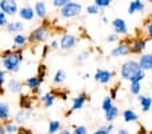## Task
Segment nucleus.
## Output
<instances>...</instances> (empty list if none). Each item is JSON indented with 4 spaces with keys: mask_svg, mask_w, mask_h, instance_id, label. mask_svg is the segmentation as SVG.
<instances>
[{
    "mask_svg": "<svg viewBox=\"0 0 152 134\" xmlns=\"http://www.w3.org/2000/svg\"><path fill=\"white\" fill-rule=\"evenodd\" d=\"M118 114H120L118 107H117V106H113L110 110H108V111H105V113H104V117H105V121L108 123H113V121L118 117Z\"/></svg>",
    "mask_w": 152,
    "mask_h": 134,
    "instance_id": "nucleus-25",
    "label": "nucleus"
},
{
    "mask_svg": "<svg viewBox=\"0 0 152 134\" xmlns=\"http://www.w3.org/2000/svg\"><path fill=\"white\" fill-rule=\"evenodd\" d=\"M149 87H151V90H152V81H151V83H149Z\"/></svg>",
    "mask_w": 152,
    "mask_h": 134,
    "instance_id": "nucleus-56",
    "label": "nucleus"
},
{
    "mask_svg": "<svg viewBox=\"0 0 152 134\" xmlns=\"http://www.w3.org/2000/svg\"><path fill=\"white\" fill-rule=\"evenodd\" d=\"M93 134H110V133H109L108 130H106L105 126H101V127L96 129V130L93 131Z\"/></svg>",
    "mask_w": 152,
    "mask_h": 134,
    "instance_id": "nucleus-43",
    "label": "nucleus"
},
{
    "mask_svg": "<svg viewBox=\"0 0 152 134\" xmlns=\"http://www.w3.org/2000/svg\"><path fill=\"white\" fill-rule=\"evenodd\" d=\"M120 77L129 83H141L145 79V72L141 69L137 60H126L120 68Z\"/></svg>",
    "mask_w": 152,
    "mask_h": 134,
    "instance_id": "nucleus-1",
    "label": "nucleus"
},
{
    "mask_svg": "<svg viewBox=\"0 0 152 134\" xmlns=\"http://www.w3.org/2000/svg\"><path fill=\"white\" fill-rule=\"evenodd\" d=\"M112 27L115 34L117 35H126L128 34V24L123 18H115L112 21Z\"/></svg>",
    "mask_w": 152,
    "mask_h": 134,
    "instance_id": "nucleus-12",
    "label": "nucleus"
},
{
    "mask_svg": "<svg viewBox=\"0 0 152 134\" xmlns=\"http://www.w3.org/2000/svg\"><path fill=\"white\" fill-rule=\"evenodd\" d=\"M90 54H92L90 50H83V52H81L80 54L77 56V62L78 64H83L85 61H88V60L90 58Z\"/></svg>",
    "mask_w": 152,
    "mask_h": 134,
    "instance_id": "nucleus-33",
    "label": "nucleus"
},
{
    "mask_svg": "<svg viewBox=\"0 0 152 134\" xmlns=\"http://www.w3.org/2000/svg\"><path fill=\"white\" fill-rule=\"evenodd\" d=\"M0 134H7L6 130H4V127H3V123L0 125Z\"/></svg>",
    "mask_w": 152,
    "mask_h": 134,
    "instance_id": "nucleus-53",
    "label": "nucleus"
},
{
    "mask_svg": "<svg viewBox=\"0 0 152 134\" xmlns=\"http://www.w3.org/2000/svg\"><path fill=\"white\" fill-rule=\"evenodd\" d=\"M139 134H147V130L144 127H140V130H139Z\"/></svg>",
    "mask_w": 152,
    "mask_h": 134,
    "instance_id": "nucleus-54",
    "label": "nucleus"
},
{
    "mask_svg": "<svg viewBox=\"0 0 152 134\" xmlns=\"http://www.w3.org/2000/svg\"><path fill=\"white\" fill-rule=\"evenodd\" d=\"M6 30L8 33H15V34H19V33H23L24 30V23L20 21H12L7 24Z\"/></svg>",
    "mask_w": 152,
    "mask_h": 134,
    "instance_id": "nucleus-24",
    "label": "nucleus"
},
{
    "mask_svg": "<svg viewBox=\"0 0 152 134\" xmlns=\"http://www.w3.org/2000/svg\"><path fill=\"white\" fill-rule=\"evenodd\" d=\"M73 134H88V127L83 125L73 126Z\"/></svg>",
    "mask_w": 152,
    "mask_h": 134,
    "instance_id": "nucleus-36",
    "label": "nucleus"
},
{
    "mask_svg": "<svg viewBox=\"0 0 152 134\" xmlns=\"http://www.w3.org/2000/svg\"><path fill=\"white\" fill-rule=\"evenodd\" d=\"M24 60L23 49H7L1 53V65L7 73H15L20 69V64Z\"/></svg>",
    "mask_w": 152,
    "mask_h": 134,
    "instance_id": "nucleus-2",
    "label": "nucleus"
},
{
    "mask_svg": "<svg viewBox=\"0 0 152 134\" xmlns=\"http://www.w3.org/2000/svg\"><path fill=\"white\" fill-rule=\"evenodd\" d=\"M6 18H7V15L4 14V12L1 11V10H0V21H1V19H6Z\"/></svg>",
    "mask_w": 152,
    "mask_h": 134,
    "instance_id": "nucleus-52",
    "label": "nucleus"
},
{
    "mask_svg": "<svg viewBox=\"0 0 152 134\" xmlns=\"http://www.w3.org/2000/svg\"><path fill=\"white\" fill-rule=\"evenodd\" d=\"M12 41H14V44L16 45L18 47H22V49H23V47L26 46L27 44H28V38H27L26 34H23V33H19V34H15L14 35Z\"/></svg>",
    "mask_w": 152,
    "mask_h": 134,
    "instance_id": "nucleus-26",
    "label": "nucleus"
},
{
    "mask_svg": "<svg viewBox=\"0 0 152 134\" xmlns=\"http://www.w3.org/2000/svg\"><path fill=\"white\" fill-rule=\"evenodd\" d=\"M90 79V75L89 73H85V75H83V80H89Z\"/></svg>",
    "mask_w": 152,
    "mask_h": 134,
    "instance_id": "nucleus-55",
    "label": "nucleus"
},
{
    "mask_svg": "<svg viewBox=\"0 0 152 134\" xmlns=\"http://www.w3.org/2000/svg\"><path fill=\"white\" fill-rule=\"evenodd\" d=\"M55 99H57V96H55L54 91H50V92L43 93L42 96H40V102H42L43 107H46V108L53 107L54 103H55Z\"/></svg>",
    "mask_w": 152,
    "mask_h": 134,
    "instance_id": "nucleus-17",
    "label": "nucleus"
},
{
    "mask_svg": "<svg viewBox=\"0 0 152 134\" xmlns=\"http://www.w3.org/2000/svg\"><path fill=\"white\" fill-rule=\"evenodd\" d=\"M55 96L59 98L62 100H66L67 99V92L66 91H55Z\"/></svg>",
    "mask_w": 152,
    "mask_h": 134,
    "instance_id": "nucleus-41",
    "label": "nucleus"
},
{
    "mask_svg": "<svg viewBox=\"0 0 152 134\" xmlns=\"http://www.w3.org/2000/svg\"><path fill=\"white\" fill-rule=\"evenodd\" d=\"M18 134H32L31 133V130H28V129H26V127H19V131H18Z\"/></svg>",
    "mask_w": 152,
    "mask_h": 134,
    "instance_id": "nucleus-45",
    "label": "nucleus"
},
{
    "mask_svg": "<svg viewBox=\"0 0 152 134\" xmlns=\"http://www.w3.org/2000/svg\"><path fill=\"white\" fill-rule=\"evenodd\" d=\"M38 76H39L40 79L45 81V79H46V75H47V68L45 64H39V67H38Z\"/></svg>",
    "mask_w": 152,
    "mask_h": 134,
    "instance_id": "nucleus-35",
    "label": "nucleus"
},
{
    "mask_svg": "<svg viewBox=\"0 0 152 134\" xmlns=\"http://www.w3.org/2000/svg\"><path fill=\"white\" fill-rule=\"evenodd\" d=\"M137 100L141 106V111H143V113H148V111L151 110V107H152V98L151 96L141 93V95L137 96Z\"/></svg>",
    "mask_w": 152,
    "mask_h": 134,
    "instance_id": "nucleus-21",
    "label": "nucleus"
},
{
    "mask_svg": "<svg viewBox=\"0 0 152 134\" xmlns=\"http://www.w3.org/2000/svg\"><path fill=\"white\" fill-rule=\"evenodd\" d=\"M70 0H54V1H53V6L55 7V8H63V7L66 6L67 3H69Z\"/></svg>",
    "mask_w": 152,
    "mask_h": 134,
    "instance_id": "nucleus-39",
    "label": "nucleus"
},
{
    "mask_svg": "<svg viewBox=\"0 0 152 134\" xmlns=\"http://www.w3.org/2000/svg\"><path fill=\"white\" fill-rule=\"evenodd\" d=\"M62 130V123L59 121H50L49 127H47V133L49 134H58Z\"/></svg>",
    "mask_w": 152,
    "mask_h": 134,
    "instance_id": "nucleus-28",
    "label": "nucleus"
},
{
    "mask_svg": "<svg viewBox=\"0 0 152 134\" xmlns=\"http://www.w3.org/2000/svg\"><path fill=\"white\" fill-rule=\"evenodd\" d=\"M49 46L51 50H58L59 49V39H53V41L50 42Z\"/></svg>",
    "mask_w": 152,
    "mask_h": 134,
    "instance_id": "nucleus-42",
    "label": "nucleus"
},
{
    "mask_svg": "<svg viewBox=\"0 0 152 134\" xmlns=\"http://www.w3.org/2000/svg\"><path fill=\"white\" fill-rule=\"evenodd\" d=\"M86 100H88V95H86L85 92H81V93H78L77 96L73 99V102H72V107H70V110L66 113V115L69 117L72 113H74V111H78V110H81V108L85 106V103H86Z\"/></svg>",
    "mask_w": 152,
    "mask_h": 134,
    "instance_id": "nucleus-11",
    "label": "nucleus"
},
{
    "mask_svg": "<svg viewBox=\"0 0 152 134\" xmlns=\"http://www.w3.org/2000/svg\"><path fill=\"white\" fill-rule=\"evenodd\" d=\"M6 83H8L7 81V72L0 68V90L3 88V85L6 84Z\"/></svg>",
    "mask_w": 152,
    "mask_h": 134,
    "instance_id": "nucleus-38",
    "label": "nucleus"
},
{
    "mask_svg": "<svg viewBox=\"0 0 152 134\" xmlns=\"http://www.w3.org/2000/svg\"><path fill=\"white\" fill-rule=\"evenodd\" d=\"M51 35V27L47 22L45 23L39 24L38 27H35L28 35V44L31 45H37V44H43V42H46L49 39V37Z\"/></svg>",
    "mask_w": 152,
    "mask_h": 134,
    "instance_id": "nucleus-3",
    "label": "nucleus"
},
{
    "mask_svg": "<svg viewBox=\"0 0 152 134\" xmlns=\"http://www.w3.org/2000/svg\"><path fill=\"white\" fill-rule=\"evenodd\" d=\"M94 4L98 7V8H106L112 4V0H94Z\"/></svg>",
    "mask_w": 152,
    "mask_h": 134,
    "instance_id": "nucleus-37",
    "label": "nucleus"
},
{
    "mask_svg": "<svg viewBox=\"0 0 152 134\" xmlns=\"http://www.w3.org/2000/svg\"><path fill=\"white\" fill-rule=\"evenodd\" d=\"M137 61L144 72H147V70H151L152 72V53H143L139 57Z\"/></svg>",
    "mask_w": 152,
    "mask_h": 134,
    "instance_id": "nucleus-15",
    "label": "nucleus"
},
{
    "mask_svg": "<svg viewBox=\"0 0 152 134\" xmlns=\"http://www.w3.org/2000/svg\"><path fill=\"white\" fill-rule=\"evenodd\" d=\"M101 21H102V23H109V21H108V18L105 16V15H102V16H101Z\"/></svg>",
    "mask_w": 152,
    "mask_h": 134,
    "instance_id": "nucleus-51",
    "label": "nucleus"
},
{
    "mask_svg": "<svg viewBox=\"0 0 152 134\" xmlns=\"http://www.w3.org/2000/svg\"><path fill=\"white\" fill-rule=\"evenodd\" d=\"M113 76H115V72L112 70H108V69H97L94 73V81L96 83H100V84H109L112 81Z\"/></svg>",
    "mask_w": 152,
    "mask_h": 134,
    "instance_id": "nucleus-9",
    "label": "nucleus"
},
{
    "mask_svg": "<svg viewBox=\"0 0 152 134\" xmlns=\"http://www.w3.org/2000/svg\"><path fill=\"white\" fill-rule=\"evenodd\" d=\"M10 22H8V19H1V21H0V27H7V24H8Z\"/></svg>",
    "mask_w": 152,
    "mask_h": 134,
    "instance_id": "nucleus-46",
    "label": "nucleus"
},
{
    "mask_svg": "<svg viewBox=\"0 0 152 134\" xmlns=\"http://www.w3.org/2000/svg\"><path fill=\"white\" fill-rule=\"evenodd\" d=\"M147 47V39L143 37H135L131 38L129 41V49L132 54H143Z\"/></svg>",
    "mask_w": 152,
    "mask_h": 134,
    "instance_id": "nucleus-6",
    "label": "nucleus"
},
{
    "mask_svg": "<svg viewBox=\"0 0 152 134\" xmlns=\"http://www.w3.org/2000/svg\"><path fill=\"white\" fill-rule=\"evenodd\" d=\"M20 7L15 0H1L0 1V10L7 15V16H14L19 12Z\"/></svg>",
    "mask_w": 152,
    "mask_h": 134,
    "instance_id": "nucleus-8",
    "label": "nucleus"
},
{
    "mask_svg": "<svg viewBox=\"0 0 152 134\" xmlns=\"http://www.w3.org/2000/svg\"><path fill=\"white\" fill-rule=\"evenodd\" d=\"M81 12H82V4L77 3V1H72V0H70L63 8L59 10V15L62 18H65V19L77 18L81 15Z\"/></svg>",
    "mask_w": 152,
    "mask_h": 134,
    "instance_id": "nucleus-4",
    "label": "nucleus"
},
{
    "mask_svg": "<svg viewBox=\"0 0 152 134\" xmlns=\"http://www.w3.org/2000/svg\"><path fill=\"white\" fill-rule=\"evenodd\" d=\"M66 79V72L63 69H58L57 72L54 73V77H53V83L57 85H61Z\"/></svg>",
    "mask_w": 152,
    "mask_h": 134,
    "instance_id": "nucleus-29",
    "label": "nucleus"
},
{
    "mask_svg": "<svg viewBox=\"0 0 152 134\" xmlns=\"http://www.w3.org/2000/svg\"><path fill=\"white\" fill-rule=\"evenodd\" d=\"M42 83H43V80L40 79L38 75L27 77V79L24 80V85H26L32 93H35V95H40V93H42V90H40Z\"/></svg>",
    "mask_w": 152,
    "mask_h": 134,
    "instance_id": "nucleus-7",
    "label": "nucleus"
},
{
    "mask_svg": "<svg viewBox=\"0 0 152 134\" xmlns=\"http://www.w3.org/2000/svg\"><path fill=\"white\" fill-rule=\"evenodd\" d=\"M46 134H49V133H46Z\"/></svg>",
    "mask_w": 152,
    "mask_h": 134,
    "instance_id": "nucleus-58",
    "label": "nucleus"
},
{
    "mask_svg": "<svg viewBox=\"0 0 152 134\" xmlns=\"http://www.w3.org/2000/svg\"><path fill=\"white\" fill-rule=\"evenodd\" d=\"M49 49H50L49 45H45V47H43V57H46V54H47V52H49Z\"/></svg>",
    "mask_w": 152,
    "mask_h": 134,
    "instance_id": "nucleus-50",
    "label": "nucleus"
},
{
    "mask_svg": "<svg viewBox=\"0 0 152 134\" xmlns=\"http://www.w3.org/2000/svg\"><path fill=\"white\" fill-rule=\"evenodd\" d=\"M32 103H34V98H31L30 95H26V93L20 95L19 106H20V108H22V110H28V111H31Z\"/></svg>",
    "mask_w": 152,
    "mask_h": 134,
    "instance_id": "nucleus-23",
    "label": "nucleus"
},
{
    "mask_svg": "<svg viewBox=\"0 0 152 134\" xmlns=\"http://www.w3.org/2000/svg\"><path fill=\"white\" fill-rule=\"evenodd\" d=\"M144 10H145V3L144 1H141V0H133L128 6V14L133 15L136 12H143Z\"/></svg>",
    "mask_w": 152,
    "mask_h": 134,
    "instance_id": "nucleus-18",
    "label": "nucleus"
},
{
    "mask_svg": "<svg viewBox=\"0 0 152 134\" xmlns=\"http://www.w3.org/2000/svg\"><path fill=\"white\" fill-rule=\"evenodd\" d=\"M117 93H118V85H115L113 88H110V91H109V96L112 98L113 100L117 99Z\"/></svg>",
    "mask_w": 152,
    "mask_h": 134,
    "instance_id": "nucleus-40",
    "label": "nucleus"
},
{
    "mask_svg": "<svg viewBox=\"0 0 152 134\" xmlns=\"http://www.w3.org/2000/svg\"><path fill=\"white\" fill-rule=\"evenodd\" d=\"M129 41H131V39H123V41H120L118 45H116L112 49L110 54H112L113 57H124V56H128L129 53H131Z\"/></svg>",
    "mask_w": 152,
    "mask_h": 134,
    "instance_id": "nucleus-10",
    "label": "nucleus"
},
{
    "mask_svg": "<svg viewBox=\"0 0 152 134\" xmlns=\"http://www.w3.org/2000/svg\"><path fill=\"white\" fill-rule=\"evenodd\" d=\"M151 4H152V0H151Z\"/></svg>",
    "mask_w": 152,
    "mask_h": 134,
    "instance_id": "nucleus-57",
    "label": "nucleus"
},
{
    "mask_svg": "<svg viewBox=\"0 0 152 134\" xmlns=\"http://www.w3.org/2000/svg\"><path fill=\"white\" fill-rule=\"evenodd\" d=\"M117 134H131V131H129L128 129H118Z\"/></svg>",
    "mask_w": 152,
    "mask_h": 134,
    "instance_id": "nucleus-47",
    "label": "nucleus"
},
{
    "mask_svg": "<svg viewBox=\"0 0 152 134\" xmlns=\"http://www.w3.org/2000/svg\"><path fill=\"white\" fill-rule=\"evenodd\" d=\"M106 41L108 42H117L118 41V35L115 34V33H113V34H109L108 37H106Z\"/></svg>",
    "mask_w": 152,
    "mask_h": 134,
    "instance_id": "nucleus-44",
    "label": "nucleus"
},
{
    "mask_svg": "<svg viewBox=\"0 0 152 134\" xmlns=\"http://www.w3.org/2000/svg\"><path fill=\"white\" fill-rule=\"evenodd\" d=\"M3 127H4V130H6L7 134H18V131H19V126H18L12 119L4 122Z\"/></svg>",
    "mask_w": 152,
    "mask_h": 134,
    "instance_id": "nucleus-27",
    "label": "nucleus"
},
{
    "mask_svg": "<svg viewBox=\"0 0 152 134\" xmlns=\"http://www.w3.org/2000/svg\"><path fill=\"white\" fill-rule=\"evenodd\" d=\"M129 92L135 96L141 95V83H129Z\"/></svg>",
    "mask_w": 152,
    "mask_h": 134,
    "instance_id": "nucleus-32",
    "label": "nucleus"
},
{
    "mask_svg": "<svg viewBox=\"0 0 152 134\" xmlns=\"http://www.w3.org/2000/svg\"><path fill=\"white\" fill-rule=\"evenodd\" d=\"M113 106H115V104H113V99L109 96V95H106V96L102 99V102H101V108L104 110V113H105V111H108V110H110Z\"/></svg>",
    "mask_w": 152,
    "mask_h": 134,
    "instance_id": "nucleus-31",
    "label": "nucleus"
},
{
    "mask_svg": "<svg viewBox=\"0 0 152 134\" xmlns=\"http://www.w3.org/2000/svg\"><path fill=\"white\" fill-rule=\"evenodd\" d=\"M123 119L126 123H135V122H137L139 115L136 114V111L133 108H125L123 111Z\"/></svg>",
    "mask_w": 152,
    "mask_h": 134,
    "instance_id": "nucleus-22",
    "label": "nucleus"
},
{
    "mask_svg": "<svg viewBox=\"0 0 152 134\" xmlns=\"http://www.w3.org/2000/svg\"><path fill=\"white\" fill-rule=\"evenodd\" d=\"M78 44V38L74 34H70V33H63L59 38V49L61 50H72L77 46Z\"/></svg>",
    "mask_w": 152,
    "mask_h": 134,
    "instance_id": "nucleus-5",
    "label": "nucleus"
},
{
    "mask_svg": "<svg viewBox=\"0 0 152 134\" xmlns=\"http://www.w3.org/2000/svg\"><path fill=\"white\" fill-rule=\"evenodd\" d=\"M18 14H19V16H20V19H22V21H27V22L32 21V19L35 18L34 7L28 6V4H26V6H23V7H20Z\"/></svg>",
    "mask_w": 152,
    "mask_h": 134,
    "instance_id": "nucleus-14",
    "label": "nucleus"
},
{
    "mask_svg": "<svg viewBox=\"0 0 152 134\" xmlns=\"http://www.w3.org/2000/svg\"><path fill=\"white\" fill-rule=\"evenodd\" d=\"M58 134H73V130H70V129H62Z\"/></svg>",
    "mask_w": 152,
    "mask_h": 134,
    "instance_id": "nucleus-48",
    "label": "nucleus"
},
{
    "mask_svg": "<svg viewBox=\"0 0 152 134\" xmlns=\"http://www.w3.org/2000/svg\"><path fill=\"white\" fill-rule=\"evenodd\" d=\"M105 127H106V130L110 133V131L115 129V125H113V123H108V125H105Z\"/></svg>",
    "mask_w": 152,
    "mask_h": 134,
    "instance_id": "nucleus-49",
    "label": "nucleus"
},
{
    "mask_svg": "<svg viewBox=\"0 0 152 134\" xmlns=\"http://www.w3.org/2000/svg\"><path fill=\"white\" fill-rule=\"evenodd\" d=\"M31 117V111L28 110H18L16 114H15V117H14V122L16 123V125H23L24 122H26L28 118Z\"/></svg>",
    "mask_w": 152,
    "mask_h": 134,
    "instance_id": "nucleus-19",
    "label": "nucleus"
},
{
    "mask_svg": "<svg viewBox=\"0 0 152 134\" xmlns=\"http://www.w3.org/2000/svg\"><path fill=\"white\" fill-rule=\"evenodd\" d=\"M24 81H20L19 79H10L8 80V91L11 93H20L23 91Z\"/></svg>",
    "mask_w": 152,
    "mask_h": 134,
    "instance_id": "nucleus-20",
    "label": "nucleus"
},
{
    "mask_svg": "<svg viewBox=\"0 0 152 134\" xmlns=\"http://www.w3.org/2000/svg\"><path fill=\"white\" fill-rule=\"evenodd\" d=\"M144 34L148 39H152V16H149L144 22Z\"/></svg>",
    "mask_w": 152,
    "mask_h": 134,
    "instance_id": "nucleus-30",
    "label": "nucleus"
},
{
    "mask_svg": "<svg viewBox=\"0 0 152 134\" xmlns=\"http://www.w3.org/2000/svg\"><path fill=\"white\" fill-rule=\"evenodd\" d=\"M10 119H11V107L7 102L0 100V121L4 123Z\"/></svg>",
    "mask_w": 152,
    "mask_h": 134,
    "instance_id": "nucleus-16",
    "label": "nucleus"
},
{
    "mask_svg": "<svg viewBox=\"0 0 152 134\" xmlns=\"http://www.w3.org/2000/svg\"><path fill=\"white\" fill-rule=\"evenodd\" d=\"M34 12L35 16L39 19H46L49 15V7H47L46 1H35L34 3Z\"/></svg>",
    "mask_w": 152,
    "mask_h": 134,
    "instance_id": "nucleus-13",
    "label": "nucleus"
},
{
    "mask_svg": "<svg viewBox=\"0 0 152 134\" xmlns=\"http://www.w3.org/2000/svg\"><path fill=\"white\" fill-rule=\"evenodd\" d=\"M100 11H101V10L98 8L94 3L88 4V7H86V12H88L89 15H98V14H100Z\"/></svg>",
    "mask_w": 152,
    "mask_h": 134,
    "instance_id": "nucleus-34",
    "label": "nucleus"
}]
</instances>
